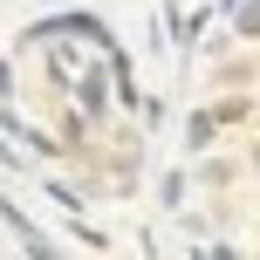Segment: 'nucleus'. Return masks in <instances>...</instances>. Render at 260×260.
Instances as JSON below:
<instances>
[{
  "label": "nucleus",
  "mask_w": 260,
  "mask_h": 260,
  "mask_svg": "<svg viewBox=\"0 0 260 260\" xmlns=\"http://www.w3.org/2000/svg\"><path fill=\"white\" fill-rule=\"evenodd\" d=\"M240 35H260V0H247V7H240Z\"/></svg>",
  "instance_id": "1"
}]
</instances>
